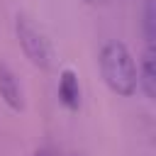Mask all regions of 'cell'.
Masks as SVG:
<instances>
[{
    "instance_id": "obj_1",
    "label": "cell",
    "mask_w": 156,
    "mask_h": 156,
    "mask_svg": "<svg viewBox=\"0 0 156 156\" xmlns=\"http://www.w3.org/2000/svg\"><path fill=\"white\" fill-rule=\"evenodd\" d=\"M98 63H100L102 80L107 83V88L112 93H117L122 98H129L136 93V63H134L132 51L122 41L112 39V41L102 44Z\"/></svg>"
},
{
    "instance_id": "obj_2",
    "label": "cell",
    "mask_w": 156,
    "mask_h": 156,
    "mask_svg": "<svg viewBox=\"0 0 156 156\" xmlns=\"http://www.w3.org/2000/svg\"><path fill=\"white\" fill-rule=\"evenodd\" d=\"M15 34H17V41L24 51V56L41 71H51L54 63H56V51H54V44L51 39L46 37V32L24 12H20L15 17Z\"/></svg>"
},
{
    "instance_id": "obj_3",
    "label": "cell",
    "mask_w": 156,
    "mask_h": 156,
    "mask_svg": "<svg viewBox=\"0 0 156 156\" xmlns=\"http://www.w3.org/2000/svg\"><path fill=\"white\" fill-rule=\"evenodd\" d=\"M0 98L10 110H15V112L24 110V93H22L20 78L5 61H0Z\"/></svg>"
},
{
    "instance_id": "obj_4",
    "label": "cell",
    "mask_w": 156,
    "mask_h": 156,
    "mask_svg": "<svg viewBox=\"0 0 156 156\" xmlns=\"http://www.w3.org/2000/svg\"><path fill=\"white\" fill-rule=\"evenodd\" d=\"M58 100L68 110H78L80 107L83 93H80V80H78L73 68H63L58 73Z\"/></svg>"
},
{
    "instance_id": "obj_5",
    "label": "cell",
    "mask_w": 156,
    "mask_h": 156,
    "mask_svg": "<svg viewBox=\"0 0 156 156\" xmlns=\"http://www.w3.org/2000/svg\"><path fill=\"white\" fill-rule=\"evenodd\" d=\"M154 49H146L141 54V61H139V68H136V88H141V93L154 100L156 95V66H154Z\"/></svg>"
},
{
    "instance_id": "obj_6",
    "label": "cell",
    "mask_w": 156,
    "mask_h": 156,
    "mask_svg": "<svg viewBox=\"0 0 156 156\" xmlns=\"http://www.w3.org/2000/svg\"><path fill=\"white\" fill-rule=\"evenodd\" d=\"M141 32H144L146 49H154V41H156V7H154V0L144 2V10H141Z\"/></svg>"
},
{
    "instance_id": "obj_7",
    "label": "cell",
    "mask_w": 156,
    "mask_h": 156,
    "mask_svg": "<svg viewBox=\"0 0 156 156\" xmlns=\"http://www.w3.org/2000/svg\"><path fill=\"white\" fill-rule=\"evenodd\" d=\"M34 156H54V154H51V151H49V149H39V151H37V154H34Z\"/></svg>"
},
{
    "instance_id": "obj_8",
    "label": "cell",
    "mask_w": 156,
    "mask_h": 156,
    "mask_svg": "<svg viewBox=\"0 0 156 156\" xmlns=\"http://www.w3.org/2000/svg\"><path fill=\"white\" fill-rule=\"evenodd\" d=\"M85 5H102V2H107V0H83Z\"/></svg>"
}]
</instances>
